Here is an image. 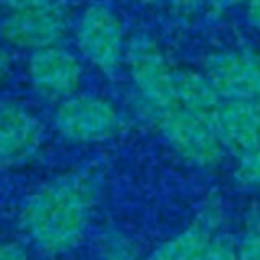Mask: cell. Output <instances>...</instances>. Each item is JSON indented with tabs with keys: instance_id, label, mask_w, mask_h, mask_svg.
<instances>
[{
	"instance_id": "6da1fadb",
	"label": "cell",
	"mask_w": 260,
	"mask_h": 260,
	"mask_svg": "<svg viewBox=\"0 0 260 260\" xmlns=\"http://www.w3.org/2000/svg\"><path fill=\"white\" fill-rule=\"evenodd\" d=\"M95 201L98 183L89 173L59 175L24 199L18 215L20 228L41 252L67 254L83 240Z\"/></svg>"
},
{
	"instance_id": "7a4b0ae2",
	"label": "cell",
	"mask_w": 260,
	"mask_h": 260,
	"mask_svg": "<svg viewBox=\"0 0 260 260\" xmlns=\"http://www.w3.org/2000/svg\"><path fill=\"white\" fill-rule=\"evenodd\" d=\"M152 122L167 144L187 162L201 169L221 162L225 146L217 134L213 118L173 106L152 110Z\"/></svg>"
},
{
	"instance_id": "3957f363",
	"label": "cell",
	"mask_w": 260,
	"mask_h": 260,
	"mask_svg": "<svg viewBox=\"0 0 260 260\" xmlns=\"http://www.w3.org/2000/svg\"><path fill=\"white\" fill-rule=\"evenodd\" d=\"M83 57L106 75H114L126 61V32L118 14L106 4H89L75 26Z\"/></svg>"
},
{
	"instance_id": "277c9868",
	"label": "cell",
	"mask_w": 260,
	"mask_h": 260,
	"mask_svg": "<svg viewBox=\"0 0 260 260\" xmlns=\"http://www.w3.org/2000/svg\"><path fill=\"white\" fill-rule=\"evenodd\" d=\"M130 79L150 110L177 106L175 69L169 65L160 47L148 35H134L126 47Z\"/></svg>"
},
{
	"instance_id": "5b68a950",
	"label": "cell",
	"mask_w": 260,
	"mask_h": 260,
	"mask_svg": "<svg viewBox=\"0 0 260 260\" xmlns=\"http://www.w3.org/2000/svg\"><path fill=\"white\" fill-rule=\"evenodd\" d=\"M57 132L71 142H100L120 130V114L112 102L91 93H73L55 110Z\"/></svg>"
},
{
	"instance_id": "8992f818",
	"label": "cell",
	"mask_w": 260,
	"mask_h": 260,
	"mask_svg": "<svg viewBox=\"0 0 260 260\" xmlns=\"http://www.w3.org/2000/svg\"><path fill=\"white\" fill-rule=\"evenodd\" d=\"M69 26L67 8L61 4L6 10L0 20V37L16 47L39 51L51 45H59Z\"/></svg>"
},
{
	"instance_id": "52a82bcc",
	"label": "cell",
	"mask_w": 260,
	"mask_h": 260,
	"mask_svg": "<svg viewBox=\"0 0 260 260\" xmlns=\"http://www.w3.org/2000/svg\"><path fill=\"white\" fill-rule=\"evenodd\" d=\"M203 73L223 100L260 102V53L217 51L203 63Z\"/></svg>"
},
{
	"instance_id": "ba28073f",
	"label": "cell",
	"mask_w": 260,
	"mask_h": 260,
	"mask_svg": "<svg viewBox=\"0 0 260 260\" xmlns=\"http://www.w3.org/2000/svg\"><path fill=\"white\" fill-rule=\"evenodd\" d=\"M79 59L61 45H51L30 53L28 79L32 89L47 100H65L75 93L81 83Z\"/></svg>"
},
{
	"instance_id": "9c48e42d",
	"label": "cell",
	"mask_w": 260,
	"mask_h": 260,
	"mask_svg": "<svg viewBox=\"0 0 260 260\" xmlns=\"http://www.w3.org/2000/svg\"><path fill=\"white\" fill-rule=\"evenodd\" d=\"M43 142L39 118L16 102L0 104V169L26 162Z\"/></svg>"
},
{
	"instance_id": "30bf717a",
	"label": "cell",
	"mask_w": 260,
	"mask_h": 260,
	"mask_svg": "<svg viewBox=\"0 0 260 260\" xmlns=\"http://www.w3.org/2000/svg\"><path fill=\"white\" fill-rule=\"evenodd\" d=\"M213 124L225 148L238 154L260 148V102L225 100L213 114Z\"/></svg>"
},
{
	"instance_id": "8fae6325",
	"label": "cell",
	"mask_w": 260,
	"mask_h": 260,
	"mask_svg": "<svg viewBox=\"0 0 260 260\" xmlns=\"http://www.w3.org/2000/svg\"><path fill=\"white\" fill-rule=\"evenodd\" d=\"M213 213H203L193 225L162 242L150 256V260H203L211 240L215 238L213 228L217 217Z\"/></svg>"
},
{
	"instance_id": "7c38bea8",
	"label": "cell",
	"mask_w": 260,
	"mask_h": 260,
	"mask_svg": "<svg viewBox=\"0 0 260 260\" xmlns=\"http://www.w3.org/2000/svg\"><path fill=\"white\" fill-rule=\"evenodd\" d=\"M175 93H177V106L209 118H213V114L221 106V95L217 93L209 77L199 71H191V69L177 71Z\"/></svg>"
},
{
	"instance_id": "4fadbf2b",
	"label": "cell",
	"mask_w": 260,
	"mask_h": 260,
	"mask_svg": "<svg viewBox=\"0 0 260 260\" xmlns=\"http://www.w3.org/2000/svg\"><path fill=\"white\" fill-rule=\"evenodd\" d=\"M236 250L238 260H260V209H252L248 213Z\"/></svg>"
},
{
	"instance_id": "5bb4252c",
	"label": "cell",
	"mask_w": 260,
	"mask_h": 260,
	"mask_svg": "<svg viewBox=\"0 0 260 260\" xmlns=\"http://www.w3.org/2000/svg\"><path fill=\"white\" fill-rule=\"evenodd\" d=\"M100 258L102 260H140L134 248L122 238L120 234H106L100 244Z\"/></svg>"
},
{
	"instance_id": "9a60e30c",
	"label": "cell",
	"mask_w": 260,
	"mask_h": 260,
	"mask_svg": "<svg viewBox=\"0 0 260 260\" xmlns=\"http://www.w3.org/2000/svg\"><path fill=\"white\" fill-rule=\"evenodd\" d=\"M236 179L248 187H260V148L240 154Z\"/></svg>"
},
{
	"instance_id": "2e32d148",
	"label": "cell",
	"mask_w": 260,
	"mask_h": 260,
	"mask_svg": "<svg viewBox=\"0 0 260 260\" xmlns=\"http://www.w3.org/2000/svg\"><path fill=\"white\" fill-rule=\"evenodd\" d=\"M203 260H238V250L234 248V244L228 238L215 236L211 240Z\"/></svg>"
},
{
	"instance_id": "e0dca14e",
	"label": "cell",
	"mask_w": 260,
	"mask_h": 260,
	"mask_svg": "<svg viewBox=\"0 0 260 260\" xmlns=\"http://www.w3.org/2000/svg\"><path fill=\"white\" fill-rule=\"evenodd\" d=\"M63 0H0V4L6 10H18V8H37V6H53L61 4Z\"/></svg>"
},
{
	"instance_id": "ac0fdd59",
	"label": "cell",
	"mask_w": 260,
	"mask_h": 260,
	"mask_svg": "<svg viewBox=\"0 0 260 260\" xmlns=\"http://www.w3.org/2000/svg\"><path fill=\"white\" fill-rule=\"evenodd\" d=\"M0 260H28V256L20 246L12 242H0Z\"/></svg>"
},
{
	"instance_id": "d6986e66",
	"label": "cell",
	"mask_w": 260,
	"mask_h": 260,
	"mask_svg": "<svg viewBox=\"0 0 260 260\" xmlns=\"http://www.w3.org/2000/svg\"><path fill=\"white\" fill-rule=\"evenodd\" d=\"M246 18L250 26L260 32V0H246Z\"/></svg>"
},
{
	"instance_id": "ffe728a7",
	"label": "cell",
	"mask_w": 260,
	"mask_h": 260,
	"mask_svg": "<svg viewBox=\"0 0 260 260\" xmlns=\"http://www.w3.org/2000/svg\"><path fill=\"white\" fill-rule=\"evenodd\" d=\"M205 0H173L175 8L181 10V12H193L195 8H199Z\"/></svg>"
},
{
	"instance_id": "44dd1931",
	"label": "cell",
	"mask_w": 260,
	"mask_h": 260,
	"mask_svg": "<svg viewBox=\"0 0 260 260\" xmlns=\"http://www.w3.org/2000/svg\"><path fill=\"white\" fill-rule=\"evenodd\" d=\"M207 2H209V6H211L213 12H223V10H228L230 6L242 4V2H246V0H207Z\"/></svg>"
},
{
	"instance_id": "7402d4cb",
	"label": "cell",
	"mask_w": 260,
	"mask_h": 260,
	"mask_svg": "<svg viewBox=\"0 0 260 260\" xmlns=\"http://www.w3.org/2000/svg\"><path fill=\"white\" fill-rule=\"evenodd\" d=\"M8 71H10V55L0 47V81L8 75Z\"/></svg>"
},
{
	"instance_id": "603a6c76",
	"label": "cell",
	"mask_w": 260,
	"mask_h": 260,
	"mask_svg": "<svg viewBox=\"0 0 260 260\" xmlns=\"http://www.w3.org/2000/svg\"><path fill=\"white\" fill-rule=\"evenodd\" d=\"M136 2H142V4H150V2H156V0H136Z\"/></svg>"
}]
</instances>
